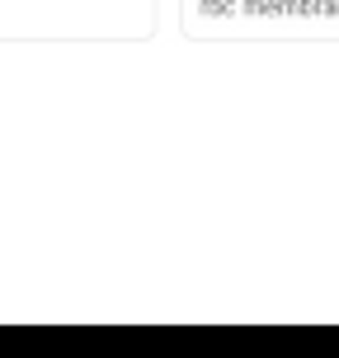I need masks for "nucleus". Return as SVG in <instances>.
<instances>
[]
</instances>
